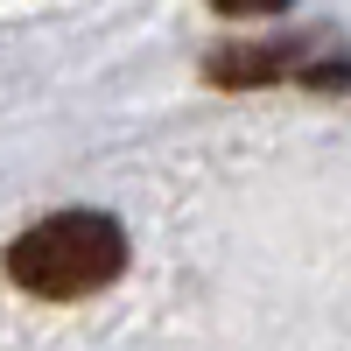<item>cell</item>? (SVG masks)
I'll list each match as a JSON object with an SVG mask.
<instances>
[{"label":"cell","instance_id":"6da1fadb","mask_svg":"<svg viewBox=\"0 0 351 351\" xmlns=\"http://www.w3.org/2000/svg\"><path fill=\"white\" fill-rule=\"evenodd\" d=\"M127 267V232L106 211H56L8 246V281L43 302H84Z\"/></svg>","mask_w":351,"mask_h":351},{"label":"cell","instance_id":"7a4b0ae2","mask_svg":"<svg viewBox=\"0 0 351 351\" xmlns=\"http://www.w3.org/2000/svg\"><path fill=\"white\" fill-rule=\"evenodd\" d=\"M218 14H281L288 0H211Z\"/></svg>","mask_w":351,"mask_h":351}]
</instances>
